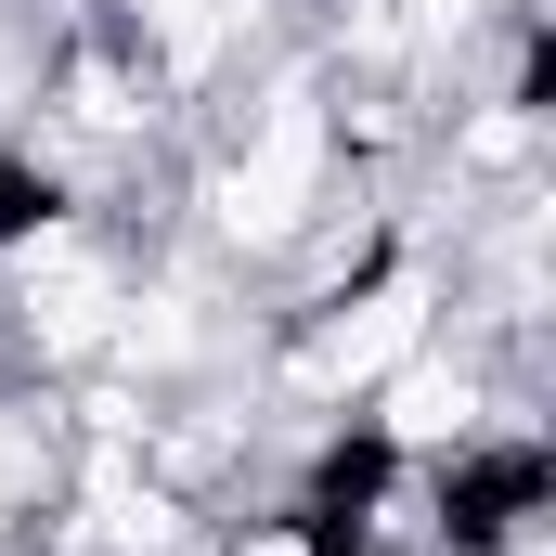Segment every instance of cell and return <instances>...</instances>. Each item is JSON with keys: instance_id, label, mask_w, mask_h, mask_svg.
Wrapping results in <instances>:
<instances>
[{"instance_id": "6da1fadb", "label": "cell", "mask_w": 556, "mask_h": 556, "mask_svg": "<svg viewBox=\"0 0 556 556\" xmlns=\"http://www.w3.org/2000/svg\"><path fill=\"white\" fill-rule=\"evenodd\" d=\"M492 389H505V376H492V363H479L466 337H427L415 363H389V376H376V389L350 402V427H363L376 453H415V466H453V453H466V440L492 427Z\"/></svg>"}]
</instances>
